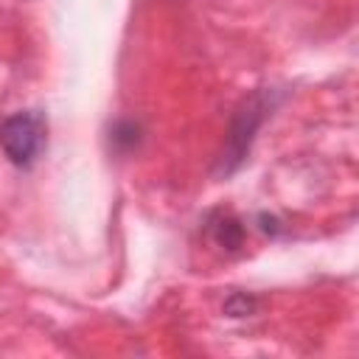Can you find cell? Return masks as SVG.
Returning <instances> with one entry per match:
<instances>
[{
    "mask_svg": "<svg viewBox=\"0 0 359 359\" xmlns=\"http://www.w3.org/2000/svg\"><path fill=\"white\" fill-rule=\"evenodd\" d=\"M48 146V123L39 112H14L0 123V149L17 168H31Z\"/></svg>",
    "mask_w": 359,
    "mask_h": 359,
    "instance_id": "6da1fadb",
    "label": "cell"
},
{
    "mask_svg": "<svg viewBox=\"0 0 359 359\" xmlns=\"http://www.w3.org/2000/svg\"><path fill=\"white\" fill-rule=\"evenodd\" d=\"M213 236H216V241H219L222 247H227V250H236V247H241L244 230H241V224H238L233 216H227V213H219V219L213 222Z\"/></svg>",
    "mask_w": 359,
    "mask_h": 359,
    "instance_id": "7a4b0ae2",
    "label": "cell"
}]
</instances>
